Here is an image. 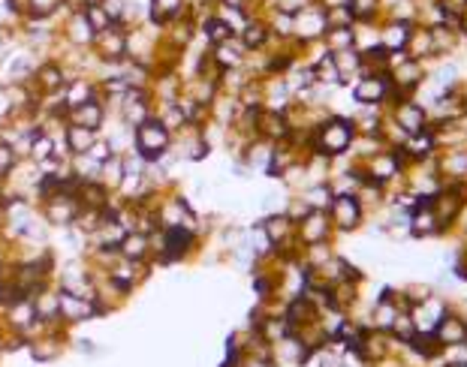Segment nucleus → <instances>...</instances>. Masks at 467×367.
Returning <instances> with one entry per match:
<instances>
[{
  "instance_id": "nucleus-40",
  "label": "nucleus",
  "mask_w": 467,
  "mask_h": 367,
  "mask_svg": "<svg viewBox=\"0 0 467 367\" xmlns=\"http://www.w3.org/2000/svg\"><path fill=\"white\" fill-rule=\"evenodd\" d=\"M449 367H467V364H449Z\"/></svg>"
},
{
  "instance_id": "nucleus-37",
  "label": "nucleus",
  "mask_w": 467,
  "mask_h": 367,
  "mask_svg": "<svg viewBox=\"0 0 467 367\" xmlns=\"http://www.w3.org/2000/svg\"><path fill=\"white\" fill-rule=\"evenodd\" d=\"M6 265H10V262H6V253L0 250V274H3V268H6Z\"/></svg>"
},
{
  "instance_id": "nucleus-3",
  "label": "nucleus",
  "mask_w": 467,
  "mask_h": 367,
  "mask_svg": "<svg viewBox=\"0 0 467 367\" xmlns=\"http://www.w3.org/2000/svg\"><path fill=\"white\" fill-rule=\"evenodd\" d=\"M329 30V21H326V10H323L320 3L305 6L302 12L292 15V39H296L298 45H311V43H320L323 36H326Z\"/></svg>"
},
{
  "instance_id": "nucleus-35",
  "label": "nucleus",
  "mask_w": 467,
  "mask_h": 367,
  "mask_svg": "<svg viewBox=\"0 0 467 367\" xmlns=\"http://www.w3.org/2000/svg\"><path fill=\"white\" fill-rule=\"evenodd\" d=\"M88 157L94 159V163H106V159H112L115 157V151H112V145H109L106 139H102V135H97V142H94V145L88 148Z\"/></svg>"
},
{
  "instance_id": "nucleus-23",
  "label": "nucleus",
  "mask_w": 467,
  "mask_h": 367,
  "mask_svg": "<svg viewBox=\"0 0 467 367\" xmlns=\"http://www.w3.org/2000/svg\"><path fill=\"white\" fill-rule=\"evenodd\" d=\"M413 60H425V58H434V43H431V30L422 27V25H413V34H410V43L404 49Z\"/></svg>"
},
{
  "instance_id": "nucleus-5",
  "label": "nucleus",
  "mask_w": 467,
  "mask_h": 367,
  "mask_svg": "<svg viewBox=\"0 0 467 367\" xmlns=\"http://www.w3.org/2000/svg\"><path fill=\"white\" fill-rule=\"evenodd\" d=\"M392 97L389 73H362L353 87V100L359 106H383Z\"/></svg>"
},
{
  "instance_id": "nucleus-21",
  "label": "nucleus",
  "mask_w": 467,
  "mask_h": 367,
  "mask_svg": "<svg viewBox=\"0 0 467 367\" xmlns=\"http://www.w3.org/2000/svg\"><path fill=\"white\" fill-rule=\"evenodd\" d=\"M335 58V67L341 73V85H347L350 78H359L365 73V60H362V52L359 49H344V52H332Z\"/></svg>"
},
{
  "instance_id": "nucleus-22",
  "label": "nucleus",
  "mask_w": 467,
  "mask_h": 367,
  "mask_svg": "<svg viewBox=\"0 0 467 367\" xmlns=\"http://www.w3.org/2000/svg\"><path fill=\"white\" fill-rule=\"evenodd\" d=\"M100 133L88 130V126H78V124H67L63 126V139H67V148H69V157H78V154H88V148L97 142Z\"/></svg>"
},
{
  "instance_id": "nucleus-6",
  "label": "nucleus",
  "mask_w": 467,
  "mask_h": 367,
  "mask_svg": "<svg viewBox=\"0 0 467 367\" xmlns=\"http://www.w3.org/2000/svg\"><path fill=\"white\" fill-rule=\"evenodd\" d=\"M91 52L97 54V60H102V63L127 60V27L124 25H112L109 30H100V34L94 36Z\"/></svg>"
},
{
  "instance_id": "nucleus-33",
  "label": "nucleus",
  "mask_w": 467,
  "mask_h": 367,
  "mask_svg": "<svg viewBox=\"0 0 467 367\" xmlns=\"http://www.w3.org/2000/svg\"><path fill=\"white\" fill-rule=\"evenodd\" d=\"M19 163H21L19 151H15L6 139H0V181L10 178V175L15 172V166H19Z\"/></svg>"
},
{
  "instance_id": "nucleus-36",
  "label": "nucleus",
  "mask_w": 467,
  "mask_h": 367,
  "mask_svg": "<svg viewBox=\"0 0 467 367\" xmlns=\"http://www.w3.org/2000/svg\"><path fill=\"white\" fill-rule=\"evenodd\" d=\"M311 3H314V0H274L272 10L287 12V15H296V12H302L305 6H311Z\"/></svg>"
},
{
  "instance_id": "nucleus-31",
  "label": "nucleus",
  "mask_w": 467,
  "mask_h": 367,
  "mask_svg": "<svg viewBox=\"0 0 467 367\" xmlns=\"http://www.w3.org/2000/svg\"><path fill=\"white\" fill-rule=\"evenodd\" d=\"M215 15H217L220 21H224L229 30H232L235 36L241 34V27L248 25V19H250L248 10H232V6H217V3H215Z\"/></svg>"
},
{
  "instance_id": "nucleus-4",
  "label": "nucleus",
  "mask_w": 467,
  "mask_h": 367,
  "mask_svg": "<svg viewBox=\"0 0 467 367\" xmlns=\"http://www.w3.org/2000/svg\"><path fill=\"white\" fill-rule=\"evenodd\" d=\"M329 220L338 232H353V229L362 226V217H365V208L356 199V193H338L329 205Z\"/></svg>"
},
{
  "instance_id": "nucleus-12",
  "label": "nucleus",
  "mask_w": 467,
  "mask_h": 367,
  "mask_svg": "<svg viewBox=\"0 0 467 367\" xmlns=\"http://www.w3.org/2000/svg\"><path fill=\"white\" fill-rule=\"evenodd\" d=\"M178 19H193L190 0H148V21L154 27H163Z\"/></svg>"
},
{
  "instance_id": "nucleus-17",
  "label": "nucleus",
  "mask_w": 467,
  "mask_h": 367,
  "mask_svg": "<svg viewBox=\"0 0 467 367\" xmlns=\"http://www.w3.org/2000/svg\"><path fill=\"white\" fill-rule=\"evenodd\" d=\"M239 39H241V45H244L248 52H263V49H268V45H272V30H268L265 12L250 15L248 25L241 27Z\"/></svg>"
},
{
  "instance_id": "nucleus-1",
  "label": "nucleus",
  "mask_w": 467,
  "mask_h": 367,
  "mask_svg": "<svg viewBox=\"0 0 467 367\" xmlns=\"http://www.w3.org/2000/svg\"><path fill=\"white\" fill-rule=\"evenodd\" d=\"M353 142H356L353 118H341V115L323 118V121H316L314 130H311V154L335 159V157H344L347 151L353 148Z\"/></svg>"
},
{
  "instance_id": "nucleus-8",
  "label": "nucleus",
  "mask_w": 467,
  "mask_h": 367,
  "mask_svg": "<svg viewBox=\"0 0 467 367\" xmlns=\"http://www.w3.org/2000/svg\"><path fill=\"white\" fill-rule=\"evenodd\" d=\"M392 118H395V126H398L404 135L428 130V111H425L422 102L413 100V97L395 102V106H392Z\"/></svg>"
},
{
  "instance_id": "nucleus-24",
  "label": "nucleus",
  "mask_w": 467,
  "mask_h": 367,
  "mask_svg": "<svg viewBox=\"0 0 467 367\" xmlns=\"http://www.w3.org/2000/svg\"><path fill=\"white\" fill-rule=\"evenodd\" d=\"M28 157H30V163H45V159H52L54 157V139H52V133H45V130H34L30 133V142H28Z\"/></svg>"
},
{
  "instance_id": "nucleus-29",
  "label": "nucleus",
  "mask_w": 467,
  "mask_h": 367,
  "mask_svg": "<svg viewBox=\"0 0 467 367\" xmlns=\"http://www.w3.org/2000/svg\"><path fill=\"white\" fill-rule=\"evenodd\" d=\"M356 21H383V3L380 0H347Z\"/></svg>"
},
{
  "instance_id": "nucleus-13",
  "label": "nucleus",
  "mask_w": 467,
  "mask_h": 367,
  "mask_svg": "<svg viewBox=\"0 0 467 367\" xmlns=\"http://www.w3.org/2000/svg\"><path fill=\"white\" fill-rule=\"evenodd\" d=\"M67 124H78V126H88V130L100 133L102 126H106V102L100 97H94L88 102H82V106H73L67 109Z\"/></svg>"
},
{
  "instance_id": "nucleus-26",
  "label": "nucleus",
  "mask_w": 467,
  "mask_h": 367,
  "mask_svg": "<svg viewBox=\"0 0 467 367\" xmlns=\"http://www.w3.org/2000/svg\"><path fill=\"white\" fill-rule=\"evenodd\" d=\"M25 15L28 19H61L67 15L63 0H25Z\"/></svg>"
},
{
  "instance_id": "nucleus-25",
  "label": "nucleus",
  "mask_w": 467,
  "mask_h": 367,
  "mask_svg": "<svg viewBox=\"0 0 467 367\" xmlns=\"http://www.w3.org/2000/svg\"><path fill=\"white\" fill-rule=\"evenodd\" d=\"M437 169H440V175H449V178L461 181L467 175V151L464 148H449L446 154L440 157Z\"/></svg>"
},
{
  "instance_id": "nucleus-16",
  "label": "nucleus",
  "mask_w": 467,
  "mask_h": 367,
  "mask_svg": "<svg viewBox=\"0 0 467 367\" xmlns=\"http://www.w3.org/2000/svg\"><path fill=\"white\" fill-rule=\"evenodd\" d=\"M413 34V21H398V19H383L380 21V45L386 52H404Z\"/></svg>"
},
{
  "instance_id": "nucleus-9",
  "label": "nucleus",
  "mask_w": 467,
  "mask_h": 367,
  "mask_svg": "<svg viewBox=\"0 0 467 367\" xmlns=\"http://www.w3.org/2000/svg\"><path fill=\"white\" fill-rule=\"evenodd\" d=\"M332 220L326 211H307L302 220L296 223V241L302 247H311V244H326L329 235H332Z\"/></svg>"
},
{
  "instance_id": "nucleus-7",
  "label": "nucleus",
  "mask_w": 467,
  "mask_h": 367,
  "mask_svg": "<svg viewBox=\"0 0 467 367\" xmlns=\"http://www.w3.org/2000/svg\"><path fill=\"white\" fill-rule=\"evenodd\" d=\"M78 199L73 193H58L52 199H43V220L49 226H63V229H73V223L78 217Z\"/></svg>"
},
{
  "instance_id": "nucleus-38",
  "label": "nucleus",
  "mask_w": 467,
  "mask_h": 367,
  "mask_svg": "<svg viewBox=\"0 0 467 367\" xmlns=\"http://www.w3.org/2000/svg\"><path fill=\"white\" fill-rule=\"evenodd\" d=\"M6 346V343H3V334H0V349H3Z\"/></svg>"
},
{
  "instance_id": "nucleus-18",
  "label": "nucleus",
  "mask_w": 467,
  "mask_h": 367,
  "mask_svg": "<svg viewBox=\"0 0 467 367\" xmlns=\"http://www.w3.org/2000/svg\"><path fill=\"white\" fill-rule=\"evenodd\" d=\"M61 97H63V106L73 109V106H82V102L100 97V87H97V82H94L91 76H73L67 85H63Z\"/></svg>"
},
{
  "instance_id": "nucleus-28",
  "label": "nucleus",
  "mask_w": 467,
  "mask_h": 367,
  "mask_svg": "<svg viewBox=\"0 0 467 367\" xmlns=\"http://www.w3.org/2000/svg\"><path fill=\"white\" fill-rule=\"evenodd\" d=\"M302 199H305V205L311 211H329V205H332V199H335V190H332V184H314L311 190H305L302 193Z\"/></svg>"
},
{
  "instance_id": "nucleus-27",
  "label": "nucleus",
  "mask_w": 467,
  "mask_h": 367,
  "mask_svg": "<svg viewBox=\"0 0 467 367\" xmlns=\"http://www.w3.org/2000/svg\"><path fill=\"white\" fill-rule=\"evenodd\" d=\"M314 76H316V85H323V87H335V85H341V73H338V67H335V58H332V52H323L320 58H316L314 63Z\"/></svg>"
},
{
  "instance_id": "nucleus-2",
  "label": "nucleus",
  "mask_w": 467,
  "mask_h": 367,
  "mask_svg": "<svg viewBox=\"0 0 467 367\" xmlns=\"http://www.w3.org/2000/svg\"><path fill=\"white\" fill-rule=\"evenodd\" d=\"M172 142H175V135L160 124V118H148V121H142L139 126H133V151H136L145 163H154V159H160L163 154H169Z\"/></svg>"
},
{
  "instance_id": "nucleus-39",
  "label": "nucleus",
  "mask_w": 467,
  "mask_h": 367,
  "mask_svg": "<svg viewBox=\"0 0 467 367\" xmlns=\"http://www.w3.org/2000/svg\"><path fill=\"white\" fill-rule=\"evenodd\" d=\"M263 3H265V6H272V3H274V0H263Z\"/></svg>"
},
{
  "instance_id": "nucleus-32",
  "label": "nucleus",
  "mask_w": 467,
  "mask_h": 367,
  "mask_svg": "<svg viewBox=\"0 0 467 367\" xmlns=\"http://www.w3.org/2000/svg\"><path fill=\"white\" fill-rule=\"evenodd\" d=\"M85 19H88V25L94 27V34H100V30H109V27L115 25L112 15L106 12V6H102V3H88V6H85Z\"/></svg>"
},
{
  "instance_id": "nucleus-30",
  "label": "nucleus",
  "mask_w": 467,
  "mask_h": 367,
  "mask_svg": "<svg viewBox=\"0 0 467 367\" xmlns=\"http://www.w3.org/2000/svg\"><path fill=\"white\" fill-rule=\"evenodd\" d=\"M326 45V52H344V49H356L353 45V27H329L326 36L320 39Z\"/></svg>"
},
{
  "instance_id": "nucleus-34",
  "label": "nucleus",
  "mask_w": 467,
  "mask_h": 367,
  "mask_svg": "<svg viewBox=\"0 0 467 367\" xmlns=\"http://www.w3.org/2000/svg\"><path fill=\"white\" fill-rule=\"evenodd\" d=\"M323 10H326L329 27H353V25H356L350 6H323Z\"/></svg>"
},
{
  "instance_id": "nucleus-10",
  "label": "nucleus",
  "mask_w": 467,
  "mask_h": 367,
  "mask_svg": "<svg viewBox=\"0 0 467 367\" xmlns=\"http://www.w3.org/2000/svg\"><path fill=\"white\" fill-rule=\"evenodd\" d=\"M58 36L67 45H73V49H91L97 34H94V27L88 25L85 12H67L63 15V21L58 25Z\"/></svg>"
},
{
  "instance_id": "nucleus-20",
  "label": "nucleus",
  "mask_w": 467,
  "mask_h": 367,
  "mask_svg": "<svg viewBox=\"0 0 467 367\" xmlns=\"http://www.w3.org/2000/svg\"><path fill=\"white\" fill-rule=\"evenodd\" d=\"M154 253V238L145 232H127L118 244V256L130 259V262H148V256Z\"/></svg>"
},
{
  "instance_id": "nucleus-11",
  "label": "nucleus",
  "mask_w": 467,
  "mask_h": 367,
  "mask_svg": "<svg viewBox=\"0 0 467 367\" xmlns=\"http://www.w3.org/2000/svg\"><path fill=\"white\" fill-rule=\"evenodd\" d=\"M208 58L217 69H239V67H244V60H248V49L241 45L239 36H229L217 45H208Z\"/></svg>"
},
{
  "instance_id": "nucleus-14",
  "label": "nucleus",
  "mask_w": 467,
  "mask_h": 367,
  "mask_svg": "<svg viewBox=\"0 0 467 367\" xmlns=\"http://www.w3.org/2000/svg\"><path fill=\"white\" fill-rule=\"evenodd\" d=\"M100 310L91 298H82V295H73L67 289H58V319H67V322H82V319L97 316Z\"/></svg>"
},
{
  "instance_id": "nucleus-15",
  "label": "nucleus",
  "mask_w": 467,
  "mask_h": 367,
  "mask_svg": "<svg viewBox=\"0 0 467 367\" xmlns=\"http://www.w3.org/2000/svg\"><path fill=\"white\" fill-rule=\"evenodd\" d=\"M259 226H263V232H265L268 241H272L274 250H281V247H287V244H296V220H292L287 211L268 214Z\"/></svg>"
},
{
  "instance_id": "nucleus-19",
  "label": "nucleus",
  "mask_w": 467,
  "mask_h": 367,
  "mask_svg": "<svg viewBox=\"0 0 467 367\" xmlns=\"http://www.w3.org/2000/svg\"><path fill=\"white\" fill-rule=\"evenodd\" d=\"M434 337L440 346H458L467 343V319L458 313H443V319L434 325Z\"/></svg>"
}]
</instances>
